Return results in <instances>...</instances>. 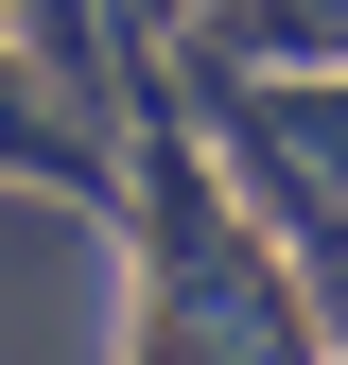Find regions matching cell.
Returning a JSON list of instances; mask_svg holds the SVG:
<instances>
[{
  "instance_id": "6da1fadb",
  "label": "cell",
  "mask_w": 348,
  "mask_h": 365,
  "mask_svg": "<svg viewBox=\"0 0 348 365\" xmlns=\"http://www.w3.org/2000/svg\"><path fill=\"white\" fill-rule=\"evenodd\" d=\"M244 122H261L279 157H314V174H348V87H296V105H261V87H244Z\"/></svg>"
},
{
  "instance_id": "7a4b0ae2",
  "label": "cell",
  "mask_w": 348,
  "mask_h": 365,
  "mask_svg": "<svg viewBox=\"0 0 348 365\" xmlns=\"http://www.w3.org/2000/svg\"><path fill=\"white\" fill-rule=\"evenodd\" d=\"M314 313H331V331H348V226H331V244H314Z\"/></svg>"
}]
</instances>
